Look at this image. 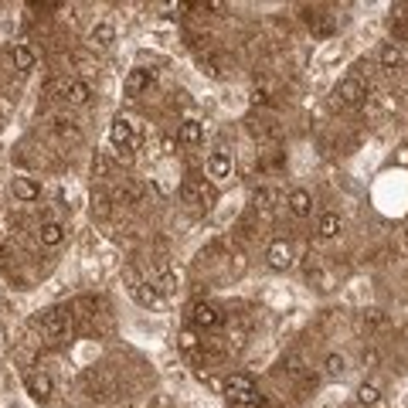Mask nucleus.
Returning <instances> with one entry per match:
<instances>
[{
	"mask_svg": "<svg viewBox=\"0 0 408 408\" xmlns=\"http://www.w3.org/2000/svg\"><path fill=\"white\" fill-rule=\"evenodd\" d=\"M34 327L41 330V337H44L48 344H65L68 327H72V313H65V309H44V313L34 320Z\"/></svg>",
	"mask_w": 408,
	"mask_h": 408,
	"instance_id": "nucleus-1",
	"label": "nucleus"
},
{
	"mask_svg": "<svg viewBox=\"0 0 408 408\" xmlns=\"http://www.w3.org/2000/svg\"><path fill=\"white\" fill-rule=\"evenodd\" d=\"M364 99H368V86H364L361 75H347V79H340V86L333 89V102H337L340 109H357Z\"/></svg>",
	"mask_w": 408,
	"mask_h": 408,
	"instance_id": "nucleus-2",
	"label": "nucleus"
},
{
	"mask_svg": "<svg viewBox=\"0 0 408 408\" xmlns=\"http://www.w3.org/2000/svg\"><path fill=\"white\" fill-rule=\"evenodd\" d=\"M109 140H112L116 150H133V146H136V126H133V119L116 116V119L109 123Z\"/></svg>",
	"mask_w": 408,
	"mask_h": 408,
	"instance_id": "nucleus-3",
	"label": "nucleus"
},
{
	"mask_svg": "<svg viewBox=\"0 0 408 408\" xmlns=\"http://www.w3.org/2000/svg\"><path fill=\"white\" fill-rule=\"evenodd\" d=\"M225 320V313L214 303H194L191 306V327L194 330H218Z\"/></svg>",
	"mask_w": 408,
	"mask_h": 408,
	"instance_id": "nucleus-4",
	"label": "nucleus"
},
{
	"mask_svg": "<svg viewBox=\"0 0 408 408\" xmlns=\"http://www.w3.org/2000/svg\"><path fill=\"white\" fill-rule=\"evenodd\" d=\"M266 262H269V269H276V272H286V269H293V262H296V255H293V245H290L286 238H276V242L269 245V252H266Z\"/></svg>",
	"mask_w": 408,
	"mask_h": 408,
	"instance_id": "nucleus-5",
	"label": "nucleus"
},
{
	"mask_svg": "<svg viewBox=\"0 0 408 408\" xmlns=\"http://www.w3.org/2000/svg\"><path fill=\"white\" fill-rule=\"evenodd\" d=\"M24 388H27V395L38 398V402H51V395H55V381H51V374H44V371H27V374H24Z\"/></svg>",
	"mask_w": 408,
	"mask_h": 408,
	"instance_id": "nucleus-6",
	"label": "nucleus"
},
{
	"mask_svg": "<svg viewBox=\"0 0 408 408\" xmlns=\"http://www.w3.org/2000/svg\"><path fill=\"white\" fill-rule=\"evenodd\" d=\"M153 79H157V72H153V68H133V72L123 79V96H129V99L143 96V92L153 86Z\"/></svg>",
	"mask_w": 408,
	"mask_h": 408,
	"instance_id": "nucleus-7",
	"label": "nucleus"
},
{
	"mask_svg": "<svg viewBox=\"0 0 408 408\" xmlns=\"http://www.w3.org/2000/svg\"><path fill=\"white\" fill-rule=\"evenodd\" d=\"M231 170H235V164H231V157L228 153H221V150H214L207 160H204V174H207V181H228L231 177Z\"/></svg>",
	"mask_w": 408,
	"mask_h": 408,
	"instance_id": "nucleus-8",
	"label": "nucleus"
},
{
	"mask_svg": "<svg viewBox=\"0 0 408 408\" xmlns=\"http://www.w3.org/2000/svg\"><path fill=\"white\" fill-rule=\"evenodd\" d=\"M62 99L68 102V105H86V102L92 99V86H89L86 79H65Z\"/></svg>",
	"mask_w": 408,
	"mask_h": 408,
	"instance_id": "nucleus-9",
	"label": "nucleus"
},
{
	"mask_svg": "<svg viewBox=\"0 0 408 408\" xmlns=\"http://www.w3.org/2000/svg\"><path fill=\"white\" fill-rule=\"evenodd\" d=\"M82 381H86V388L92 392V398H99V402H109V398H112V392H116L112 378H109V374H102V371H89Z\"/></svg>",
	"mask_w": 408,
	"mask_h": 408,
	"instance_id": "nucleus-10",
	"label": "nucleus"
},
{
	"mask_svg": "<svg viewBox=\"0 0 408 408\" xmlns=\"http://www.w3.org/2000/svg\"><path fill=\"white\" fill-rule=\"evenodd\" d=\"M129 293H133V300H136V303L146 306V309H157V306L164 303V296H160V290H157L153 283H140V279H133Z\"/></svg>",
	"mask_w": 408,
	"mask_h": 408,
	"instance_id": "nucleus-11",
	"label": "nucleus"
},
{
	"mask_svg": "<svg viewBox=\"0 0 408 408\" xmlns=\"http://www.w3.org/2000/svg\"><path fill=\"white\" fill-rule=\"evenodd\" d=\"M10 194H14V201L34 204L41 198V188H38L31 177H14V181H10Z\"/></svg>",
	"mask_w": 408,
	"mask_h": 408,
	"instance_id": "nucleus-12",
	"label": "nucleus"
},
{
	"mask_svg": "<svg viewBox=\"0 0 408 408\" xmlns=\"http://www.w3.org/2000/svg\"><path fill=\"white\" fill-rule=\"evenodd\" d=\"M378 65H381L385 72H398V68L405 65V48L395 44V41H388V44L378 51Z\"/></svg>",
	"mask_w": 408,
	"mask_h": 408,
	"instance_id": "nucleus-13",
	"label": "nucleus"
},
{
	"mask_svg": "<svg viewBox=\"0 0 408 408\" xmlns=\"http://www.w3.org/2000/svg\"><path fill=\"white\" fill-rule=\"evenodd\" d=\"M55 133H58L65 143H72V146H79V143L86 140V129H82L75 119H68V116H58V119H55Z\"/></svg>",
	"mask_w": 408,
	"mask_h": 408,
	"instance_id": "nucleus-14",
	"label": "nucleus"
},
{
	"mask_svg": "<svg viewBox=\"0 0 408 408\" xmlns=\"http://www.w3.org/2000/svg\"><path fill=\"white\" fill-rule=\"evenodd\" d=\"M286 207L293 211V218H309L313 214V194L303 188H293L290 198H286Z\"/></svg>",
	"mask_w": 408,
	"mask_h": 408,
	"instance_id": "nucleus-15",
	"label": "nucleus"
},
{
	"mask_svg": "<svg viewBox=\"0 0 408 408\" xmlns=\"http://www.w3.org/2000/svg\"><path fill=\"white\" fill-rule=\"evenodd\" d=\"M252 392H255L252 374L235 371V374H228V378H225V395H228V398H231V395H252Z\"/></svg>",
	"mask_w": 408,
	"mask_h": 408,
	"instance_id": "nucleus-16",
	"label": "nucleus"
},
{
	"mask_svg": "<svg viewBox=\"0 0 408 408\" xmlns=\"http://www.w3.org/2000/svg\"><path fill=\"white\" fill-rule=\"evenodd\" d=\"M38 242L48 245V248H58V245L65 242V225H62V221H44V225L38 228Z\"/></svg>",
	"mask_w": 408,
	"mask_h": 408,
	"instance_id": "nucleus-17",
	"label": "nucleus"
},
{
	"mask_svg": "<svg viewBox=\"0 0 408 408\" xmlns=\"http://www.w3.org/2000/svg\"><path fill=\"white\" fill-rule=\"evenodd\" d=\"M204 140V129L198 119H184L181 126H177V143H184V146H198Z\"/></svg>",
	"mask_w": 408,
	"mask_h": 408,
	"instance_id": "nucleus-18",
	"label": "nucleus"
},
{
	"mask_svg": "<svg viewBox=\"0 0 408 408\" xmlns=\"http://www.w3.org/2000/svg\"><path fill=\"white\" fill-rule=\"evenodd\" d=\"M10 62H14V68H17V72H31V68H34V62H38V55L31 51V44H24V41H21V44H14V48H10Z\"/></svg>",
	"mask_w": 408,
	"mask_h": 408,
	"instance_id": "nucleus-19",
	"label": "nucleus"
},
{
	"mask_svg": "<svg viewBox=\"0 0 408 408\" xmlns=\"http://www.w3.org/2000/svg\"><path fill=\"white\" fill-rule=\"evenodd\" d=\"M89 41H92V48H109V44L116 41V24H112V21H99V24L89 31Z\"/></svg>",
	"mask_w": 408,
	"mask_h": 408,
	"instance_id": "nucleus-20",
	"label": "nucleus"
},
{
	"mask_svg": "<svg viewBox=\"0 0 408 408\" xmlns=\"http://www.w3.org/2000/svg\"><path fill=\"white\" fill-rule=\"evenodd\" d=\"M109 198H112V204H129V207H133V204L143 201V191H140L133 181H123V184H119Z\"/></svg>",
	"mask_w": 408,
	"mask_h": 408,
	"instance_id": "nucleus-21",
	"label": "nucleus"
},
{
	"mask_svg": "<svg viewBox=\"0 0 408 408\" xmlns=\"http://www.w3.org/2000/svg\"><path fill=\"white\" fill-rule=\"evenodd\" d=\"M340 228H344V221H340V214H333V211H323L320 221H316V235H320V238H337Z\"/></svg>",
	"mask_w": 408,
	"mask_h": 408,
	"instance_id": "nucleus-22",
	"label": "nucleus"
},
{
	"mask_svg": "<svg viewBox=\"0 0 408 408\" xmlns=\"http://www.w3.org/2000/svg\"><path fill=\"white\" fill-rule=\"evenodd\" d=\"M248 133H252L259 143H276V140H279V129H276L272 123H259V119L248 123Z\"/></svg>",
	"mask_w": 408,
	"mask_h": 408,
	"instance_id": "nucleus-23",
	"label": "nucleus"
},
{
	"mask_svg": "<svg viewBox=\"0 0 408 408\" xmlns=\"http://www.w3.org/2000/svg\"><path fill=\"white\" fill-rule=\"evenodd\" d=\"M272 201H276V191H272V188H266V184H262V188H255V191H252V207H255V211H269Z\"/></svg>",
	"mask_w": 408,
	"mask_h": 408,
	"instance_id": "nucleus-24",
	"label": "nucleus"
},
{
	"mask_svg": "<svg viewBox=\"0 0 408 408\" xmlns=\"http://www.w3.org/2000/svg\"><path fill=\"white\" fill-rule=\"evenodd\" d=\"M228 408H266V398L259 392H252V395H231Z\"/></svg>",
	"mask_w": 408,
	"mask_h": 408,
	"instance_id": "nucleus-25",
	"label": "nucleus"
},
{
	"mask_svg": "<svg viewBox=\"0 0 408 408\" xmlns=\"http://www.w3.org/2000/svg\"><path fill=\"white\" fill-rule=\"evenodd\" d=\"M92 214L102 218V221L112 214V198H109L105 191H92Z\"/></svg>",
	"mask_w": 408,
	"mask_h": 408,
	"instance_id": "nucleus-26",
	"label": "nucleus"
},
{
	"mask_svg": "<svg viewBox=\"0 0 408 408\" xmlns=\"http://www.w3.org/2000/svg\"><path fill=\"white\" fill-rule=\"evenodd\" d=\"M361 327L364 330H381V327H388V316L381 309H364L361 313Z\"/></svg>",
	"mask_w": 408,
	"mask_h": 408,
	"instance_id": "nucleus-27",
	"label": "nucleus"
},
{
	"mask_svg": "<svg viewBox=\"0 0 408 408\" xmlns=\"http://www.w3.org/2000/svg\"><path fill=\"white\" fill-rule=\"evenodd\" d=\"M201 181H204V177H201ZM201 181L188 177V181L181 184V201H188V204H198V201H201Z\"/></svg>",
	"mask_w": 408,
	"mask_h": 408,
	"instance_id": "nucleus-28",
	"label": "nucleus"
},
{
	"mask_svg": "<svg viewBox=\"0 0 408 408\" xmlns=\"http://www.w3.org/2000/svg\"><path fill=\"white\" fill-rule=\"evenodd\" d=\"M378 402H381V392H378V385H361V388H357V405L371 408V405H378Z\"/></svg>",
	"mask_w": 408,
	"mask_h": 408,
	"instance_id": "nucleus-29",
	"label": "nucleus"
},
{
	"mask_svg": "<svg viewBox=\"0 0 408 408\" xmlns=\"http://www.w3.org/2000/svg\"><path fill=\"white\" fill-rule=\"evenodd\" d=\"M177 344H181V350H188V354H194V350H201V340H198V330H194V327H188V330H181V337H177Z\"/></svg>",
	"mask_w": 408,
	"mask_h": 408,
	"instance_id": "nucleus-30",
	"label": "nucleus"
},
{
	"mask_svg": "<svg viewBox=\"0 0 408 408\" xmlns=\"http://www.w3.org/2000/svg\"><path fill=\"white\" fill-rule=\"evenodd\" d=\"M323 371H327L330 378H340V374L347 371V361H344L340 354H327V357H323Z\"/></svg>",
	"mask_w": 408,
	"mask_h": 408,
	"instance_id": "nucleus-31",
	"label": "nucleus"
},
{
	"mask_svg": "<svg viewBox=\"0 0 408 408\" xmlns=\"http://www.w3.org/2000/svg\"><path fill=\"white\" fill-rule=\"evenodd\" d=\"M388 31H392V41H395V44H402V41L408 38V17H395V14H392Z\"/></svg>",
	"mask_w": 408,
	"mask_h": 408,
	"instance_id": "nucleus-32",
	"label": "nucleus"
},
{
	"mask_svg": "<svg viewBox=\"0 0 408 408\" xmlns=\"http://www.w3.org/2000/svg\"><path fill=\"white\" fill-rule=\"evenodd\" d=\"M153 286L160 290V296H167V293H174V290H177V279H174V272H167V269H164V272H160V279H157Z\"/></svg>",
	"mask_w": 408,
	"mask_h": 408,
	"instance_id": "nucleus-33",
	"label": "nucleus"
},
{
	"mask_svg": "<svg viewBox=\"0 0 408 408\" xmlns=\"http://www.w3.org/2000/svg\"><path fill=\"white\" fill-rule=\"evenodd\" d=\"M92 177H109V160H105L102 153L92 157Z\"/></svg>",
	"mask_w": 408,
	"mask_h": 408,
	"instance_id": "nucleus-34",
	"label": "nucleus"
},
{
	"mask_svg": "<svg viewBox=\"0 0 408 408\" xmlns=\"http://www.w3.org/2000/svg\"><path fill=\"white\" fill-rule=\"evenodd\" d=\"M361 364H364V368H378V364H381V354H378L374 347H368V350L361 354Z\"/></svg>",
	"mask_w": 408,
	"mask_h": 408,
	"instance_id": "nucleus-35",
	"label": "nucleus"
},
{
	"mask_svg": "<svg viewBox=\"0 0 408 408\" xmlns=\"http://www.w3.org/2000/svg\"><path fill=\"white\" fill-rule=\"evenodd\" d=\"M252 102H255V105H266V102H269V96H266L262 89H255V92H252Z\"/></svg>",
	"mask_w": 408,
	"mask_h": 408,
	"instance_id": "nucleus-36",
	"label": "nucleus"
},
{
	"mask_svg": "<svg viewBox=\"0 0 408 408\" xmlns=\"http://www.w3.org/2000/svg\"><path fill=\"white\" fill-rule=\"evenodd\" d=\"M402 242H405V248H408V228H405V231H402Z\"/></svg>",
	"mask_w": 408,
	"mask_h": 408,
	"instance_id": "nucleus-37",
	"label": "nucleus"
},
{
	"mask_svg": "<svg viewBox=\"0 0 408 408\" xmlns=\"http://www.w3.org/2000/svg\"><path fill=\"white\" fill-rule=\"evenodd\" d=\"M3 262H7V259H3V248H0V269H3Z\"/></svg>",
	"mask_w": 408,
	"mask_h": 408,
	"instance_id": "nucleus-38",
	"label": "nucleus"
}]
</instances>
